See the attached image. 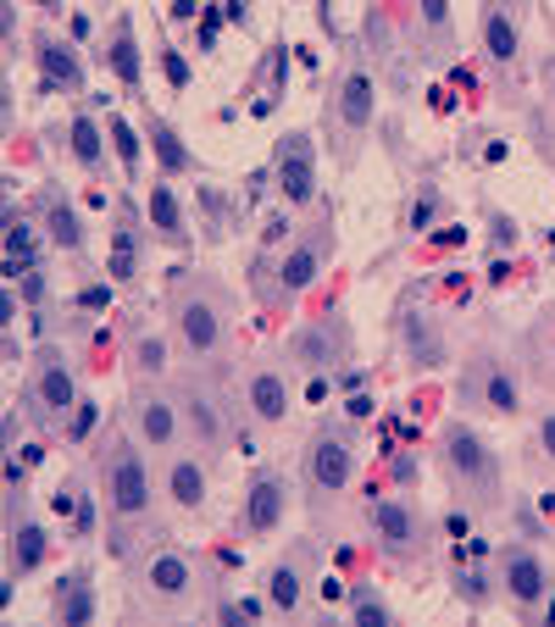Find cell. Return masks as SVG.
<instances>
[{
  "instance_id": "6da1fadb",
  "label": "cell",
  "mask_w": 555,
  "mask_h": 627,
  "mask_svg": "<svg viewBox=\"0 0 555 627\" xmlns=\"http://www.w3.org/2000/svg\"><path fill=\"white\" fill-rule=\"evenodd\" d=\"M272 184L290 206H312L317 201V145L306 128L278 139V161H272Z\"/></svg>"
},
{
  "instance_id": "7a4b0ae2",
  "label": "cell",
  "mask_w": 555,
  "mask_h": 627,
  "mask_svg": "<svg viewBox=\"0 0 555 627\" xmlns=\"http://www.w3.org/2000/svg\"><path fill=\"white\" fill-rule=\"evenodd\" d=\"M444 467L455 472V483H467V489H495L500 483V461L489 451V438L467 422H455L444 433Z\"/></svg>"
},
{
  "instance_id": "3957f363",
  "label": "cell",
  "mask_w": 555,
  "mask_h": 627,
  "mask_svg": "<svg viewBox=\"0 0 555 627\" xmlns=\"http://www.w3.org/2000/svg\"><path fill=\"white\" fill-rule=\"evenodd\" d=\"M106 500L117 511V522H134L150 511V472H145V456L117 444V456L106 461Z\"/></svg>"
},
{
  "instance_id": "277c9868",
  "label": "cell",
  "mask_w": 555,
  "mask_h": 627,
  "mask_svg": "<svg viewBox=\"0 0 555 627\" xmlns=\"http://www.w3.org/2000/svg\"><path fill=\"white\" fill-rule=\"evenodd\" d=\"M306 478L317 494H344V483L355 478V451L344 433H317L312 456H306Z\"/></svg>"
},
{
  "instance_id": "5b68a950",
  "label": "cell",
  "mask_w": 555,
  "mask_h": 627,
  "mask_svg": "<svg viewBox=\"0 0 555 627\" xmlns=\"http://www.w3.org/2000/svg\"><path fill=\"white\" fill-rule=\"evenodd\" d=\"M500 594L517 605V611H533L550 600V567L533 556V550H511L500 561Z\"/></svg>"
},
{
  "instance_id": "8992f818",
  "label": "cell",
  "mask_w": 555,
  "mask_h": 627,
  "mask_svg": "<svg viewBox=\"0 0 555 627\" xmlns=\"http://www.w3.org/2000/svg\"><path fill=\"white\" fill-rule=\"evenodd\" d=\"M34 406L50 411V417H67L78 406V384H72V367L61 362L56 350L39 355V373H34Z\"/></svg>"
},
{
  "instance_id": "52a82bcc",
  "label": "cell",
  "mask_w": 555,
  "mask_h": 627,
  "mask_svg": "<svg viewBox=\"0 0 555 627\" xmlns=\"http://www.w3.org/2000/svg\"><path fill=\"white\" fill-rule=\"evenodd\" d=\"M284 511H290V489H284V478L261 472V478L250 483V500H245V527H250V533H272L278 522H284Z\"/></svg>"
},
{
  "instance_id": "ba28073f",
  "label": "cell",
  "mask_w": 555,
  "mask_h": 627,
  "mask_svg": "<svg viewBox=\"0 0 555 627\" xmlns=\"http://www.w3.org/2000/svg\"><path fill=\"white\" fill-rule=\"evenodd\" d=\"M178 333H183V344H190L195 355H212L223 344V311L212 300H183L178 306Z\"/></svg>"
},
{
  "instance_id": "9c48e42d",
  "label": "cell",
  "mask_w": 555,
  "mask_h": 627,
  "mask_svg": "<svg viewBox=\"0 0 555 627\" xmlns=\"http://www.w3.org/2000/svg\"><path fill=\"white\" fill-rule=\"evenodd\" d=\"M322 250H328V239H322V233L301 239V244L284 255V266H278V289H284V295L312 289V284H317V273H322Z\"/></svg>"
},
{
  "instance_id": "30bf717a",
  "label": "cell",
  "mask_w": 555,
  "mask_h": 627,
  "mask_svg": "<svg viewBox=\"0 0 555 627\" xmlns=\"http://www.w3.org/2000/svg\"><path fill=\"white\" fill-rule=\"evenodd\" d=\"M373 527H378V539L389 550H417V539H422V522H417V511L406 500H378L373 505Z\"/></svg>"
},
{
  "instance_id": "8fae6325",
  "label": "cell",
  "mask_w": 555,
  "mask_h": 627,
  "mask_svg": "<svg viewBox=\"0 0 555 627\" xmlns=\"http://www.w3.org/2000/svg\"><path fill=\"white\" fill-rule=\"evenodd\" d=\"M190 583H195V572H190V561H183L178 550H156L145 561V589L156 600H183V594H190Z\"/></svg>"
},
{
  "instance_id": "7c38bea8",
  "label": "cell",
  "mask_w": 555,
  "mask_h": 627,
  "mask_svg": "<svg viewBox=\"0 0 555 627\" xmlns=\"http://www.w3.org/2000/svg\"><path fill=\"white\" fill-rule=\"evenodd\" d=\"M145 212H150V228L172 244V250H183L190 244V223H183V206H178V195H172V184L161 178V184H150V195H145Z\"/></svg>"
},
{
  "instance_id": "4fadbf2b",
  "label": "cell",
  "mask_w": 555,
  "mask_h": 627,
  "mask_svg": "<svg viewBox=\"0 0 555 627\" xmlns=\"http://www.w3.org/2000/svg\"><path fill=\"white\" fill-rule=\"evenodd\" d=\"M178 411L183 406H172L167 395H145L139 400V438L150 444V451H172V444H178Z\"/></svg>"
},
{
  "instance_id": "5bb4252c",
  "label": "cell",
  "mask_w": 555,
  "mask_h": 627,
  "mask_svg": "<svg viewBox=\"0 0 555 627\" xmlns=\"http://www.w3.org/2000/svg\"><path fill=\"white\" fill-rule=\"evenodd\" d=\"M45 78H39V95H50V89H78L83 83V67H78V50H67L61 39H39L34 45Z\"/></svg>"
},
{
  "instance_id": "9a60e30c",
  "label": "cell",
  "mask_w": 555,
  "mask_h": 627,
  "mask_svg": "<svg viewBox=\"0 0 555 627\" xmlns=\"http://www.w3.org/2000/svg\"><path fill=\"white\" fill-rule=\"evenodd\" d=\"M145 139H150V150H156V161H161V178H178V172L195 167V150L183 145V134H178L167 117H150V123H145Z\"/></svg>"
},
{
  "instance_id": "2e32d148",
  "label": "cell",
  "mask_w": 555,
  "mask_h": 627,
  "mask_svg": "<svg viewBox=\"0 0 555 627\" xmlns=\"http://www.w3.org/2000/svg\"><path fill=\"white\" fill-rule=\"evenodd\" d=\"M373 106H378L373 78H366V72H344V83H339V123L350 134H361L366 123H373Z\"/></svg>"
},
{
  "instance_id": "e0dca14e",
  "label": "cell",
  "mask_w": 555,
  "mask_h": 627,
  "mask_svg": "<svg viewBox=\"0 0 555 627\" xmlns=\"http://www.w3.org/2000/svg\"><path fill=\"white\" fill-rule=\"evenodd\" d=\"M45 556H50V533L39 522H12V578L39 572Z\"/></svg>"
},
{
  "instance_id": "ac0fdd59",
  "label": "cell",
  "mask_w": 555,
  "mask_h": 627,
  "mask_svg": "<svg viewBox=\"0 0 555 627\" xmlns=\"http://www.w3.org/2000/svg\"><path fill=\"white\" fill-rule=\"evenodd\" d=\"M484 50H489V61H517V50H522V34H517V23H511V12L500 7V0H489L484 7Z\"/></svg>"
},
{
  "instance_id": "d6986e66",
  "label": "cell",
  "mask_w": 555,
  "mask_h": 627,
  "mask_svg": "<svg viewBox=\"0 0 555 627\" xmlns=\"http://www.w3.org/2000/svg\"><path fill=\"white\" fill-rule=\"evenodd\" d=\"M95 616H101V605H95V583H89L83 572L67 578V583H61V600H56V622H61V627H89Z\"/></svg>"
},
{
  "instance_id": "ffe728a7",
  "label": "cell",
  "mask_w": 555,
  "mask_h": 627,
  "mask_svg": "<svg viewBox=\"0 0 555 627\" xmlns=\"http://www.w3.org/2000/svg\"><path fill=\"white\" fill-rule=\"evenodd\" d=\"M34 266H39V228L12 217L7 223V278H23V273H34Z\"/></svg>"
},
{
  "instance_id": "44dd1931",
  "label": "cell",
  "mask_w": 555,
  "mask_h": 627,
  "mask_svg": "<svg viewBox=\"0 0 555 627\" xmlns=\"http://www.w3.org/2000/svg\"><path fill=\"white\" fill-rule=\"evenodd\" d=\"M106 67L128 83V89H139V78H145V61H139V39H134V23L123 18L117 29H112V45H106Z\"/></svg>"
},
{
  "instance_id": "7402d4cb",
  "label": "cell",
  "mask_w": 555,
  "mask_h": 627,
  "mask_svg": "<svg viewBox=\"0 0 555 627\" xmlns=\"http://www.w3.org/2000/svg\"><path fill=\"white\" fill-rule=\"evenodd\" d=\"M245 395H250V411H256L261 422H284V417H290V384L278 378V373H256Z\"/></svg>"
},
{
  "instance_id": "603a6c76",
  "label": "cell",
  "mask_w": 555,
  "mask_h": 627,
  "mask_svg": "<svg viewBox=\"0 0 555 627\" xmlns=\"http://www.w3.org/2000/svg\"><path fill=\"white\" fill-rule=\"evenodd\" d=\"M478 395H484V406H489V411H500V417H517V411H522V389H517V378H511L500 362H489V367H484Z\"/></svg>"
},
{
  "instance_id": "cb8c5ba5",
  "label": "cell",
  "mask_w": 555,
  "mask_h": 627,
  "mask_svg": "<svg viewBox=\"0 0 555 627\" xmlns=\"http://www.w3.org/2000/svg\"><path fill=\"white\" fill-rule=\"evenodd\" d=\"M167 494H172L183 511H195V505L206 500V467H201V461H190V456L172 461V472H167Z\"/></svg>"
},
{
  "instance_id": "d4e9b609",
  "label": "cell",
  "mask_w": 555,
  "mask_h": 627,
  "mask_svg": "<svg viewBox=\"0 0 555 627\" xmlns=\"http://www.w3.org/2000/svg\"><path fill=\"white\" fill-rule=\"evenodd\" d=\"M290 350H295V362H301V367H328L333 355H339L333 333L317 328V322H312V328H295V333H290Z\"/></svg>"
},
{
  "instance_id": "484cf974",
  "label": "cell",
  "mask_w": 555,
  "mask_h": 627,
  "mask_svg": "<svg viewBox=\"0 0 555 627\" xmlns=\"http://www.w3.org/2000/svg\"><path fill=\"white\" fill-rule=\"evenodd\" d=\"M67 134H72V156H78V167L95 172V167H101V156H106V145H112V139H106V128H101L95 117H72V128H67Z\"/></svg>"
},
{
  "instance_id": "4316f807",
  "label": "cell",
  "mask_w": 555,
  "mask_h": 627,
  "mask_svg": "<svg viewBox=\"0 0 555 627\" xmlns=\"http://www.w3.org/2000/svg\"><path fill=\"white\" fill-rule=\"evenodd\" d=\"M45 228H50V239H56L61 250H83V223H78V212H72L61 195H50V206H45Z\"/></svg>"
},
{
  "instance_id": "83f0119b",
  "label": "cell",
  "mask_w": 555,
  "mask_h": 627,
  "mask_svg": "<svg viewBox=\"0 0 555 627\" xmlns=\"http://www.w3.org/2000/svg\"><path fill=\"white\" fill-rule=\"evenodd\" d=\"M267 605H272L278 616L301 611V572H295V567H278V572L267 578Z\"/></svg>"
},
{
  "instance_id": "f1b7e54d",
  "label": "cell",
  "mask_w": 555,
  "mask_h": 627,
  "mask_svg": "<svg viewBox=\"0 0 555 627\" xmlns=\"http://www.w3.org/2000/svg\"><path fill=\"white\" fill-rule=\"evenodd\" d=\"M183 411H190V422H195V438H201V444H217V438H223L217 400H206V395H190V400H183Z\"/></svg>"
},
{
  "instance_id": "f546056e",
  "label": "cell",
  "mask_w": 555,
  "mask_h": 627,
  "mask_svg": "<svg viewBox=\"0 0 555 627\" xmlns=\"http://www.w3.org/2000/svg\"><path fill=\"white\" fill-rule=\"evenodd\" d=\"M350 622H361V627H389V605L361 583V589H350Z\"/></svg>"
},
{
  "instance_id": "4dcf8cb0",
  "label": "cell",
  "mask_w": 555,
  "mask_h": 627,
  "mask_svg": "<svg viewBox=\"0 0 555 627\" xmlns=\"http://www.w3.org/2000/svg\"><path fill=\"white\" fill-rule=\"evenodd\" d=\"M106 139H112V150H117V161H123V167H139L145 139H139V128H134L128 117H112V123H106Z\"/></svg>"
},
{
  "instance_id": "1f68e13d",
  "label": "cell",
  "mask_w": 555,
  "mask_h": 627,
  "mask_svg": "<svg viewBox=\"0 0 555 627\" xmlns=\"http://www.w3.org/2000/svg\"><path fill=\"white\" fill-rule=\"evenodd\" d=\"M134 362H139V373H167V339L161 333H145L139 344H134Z\"/></svg>"
},
{
  "instance_id": "d6a6232c",
  "label": "cell",
  "mask_w": 555,
  "mask_h": 627,
  "mask_svg": "<svg viewBox=\"0 0 555 627\" xmlns=\"http://www.w3.org/2000/svg\"><path fill=\"white\" fill-rule=\"evenodd\" d=\"M134 273H139V239L117 233L112 239V278H134Z\"/></svg>"
},
{
  "instance_id": "836d02e7",
  "label": "cell",
  "mask_w": 555,
  "mask_h": 627,
  "mask_svg": "<svg viewBox=\"0 0 555 627\" xmlns=\"http://www.w3.org/2000/svg\"><path fill=\"white\" fill-rule=\"evenodd\" d=\"M495 583H500V578H489L484 567H478V572H461V578H455L461 600H473V605H489V600H495Z\"/></svg>"
},
{
  "instance_id": "e575fe53",
  "label": "cell",
  "mask_w": 555,
  "mask_h": 627,
  "mask_svg": "<svg viewBox=\"0 0 555 627\" xmlns=\"http://www.w3.org/2000/svg\"><path fill=\"white\" fill-rule=\"evenodd\" d=\"M411 355H417L422 367H433L439 355H444V339H439V333H428V328H422L417 317H411Z\"/></svg>"
},
{
  "instance_id": "d590c367",
  "label": "cell",
  "mask_w": 555,
  "mask_h": 627,
  "mask_svg": "<svg viewBox=\"0 0 555 627\" xmlns=\"http://www.w3.org/2000/svg\"><path fill=\"white\" fill-rule=\"evenodd\" d=\"M161 72H167V83H172V89H190V78H195V72H190V61H183L172 45L161 50Z\"/></svg>"
},
{
  "instance_id": "8d00e7d4",
  "label": "cell",
  "mask_w": 555,
  "mask_h": 627,
  "mask_svg": "<svg viewBox=\"0 0 555 627\" xmlns=\"http://www.w3.org/2000/svg\"><path fill=\"white\" fill-rule=\"evenodd\" d=\"M417 7H422V23L428 29H439V34L450 29V0H417Z\"/></svg>"
},
{
  "instance_id": "74e56055",
  "label": "cell",
  "mask_w": 555,
  "mask_h": 627,
  "mask_svg": "<svg viewBox=\"0 0 555 627\" xmlns=\"http://www.w3.org/2000/svg\"><path fill=\"white\" fill-rule=\"evenodd\" d=\"M67 516H72V533H95V505H89L83 494H78V505H72Z\"/></svg>"
},
{
  "instance_id": "f35d334b",
  "label": "cell",
  "mask_w": 555,
  "mask_h": 627,
  "mask_svg": "<svg viewBox=\"0 0 555 627\" xmlns=\"http://www.w3.org/2000/svg\"><path fill=\"white\" fill-rule=\"evenodd\" d=\"M89 428H95V406H89V400H78V417L67 422V433H72V438H83Z\"/></svg>"
},
{
  "instance_id": "ab89813d",
  "label": "cell",
  "mask_w": 555,
  "mask_h": 627,
  "mask_svg": "<svg viewBox=\"0 0 555 627\" xmlns=\"http://www.w3.org/2000/svg\"><path fill=\"white\" fill-rule=\"evenodd\" d=\"M217 34H223V18L206 12V18H201V50H217Z\"/></svg>"
},
{
  "instance_id": "60d3db41",
  "label": "cell",
  "mask_w": 555,
  "mask_h": 627,
  "mask_svg": "<svg viewBox=\"0 0 555 627\" xmlns=\"http://www.w3.org/2000/svg\"><path fill=\"white\" fill-rule=\"evenodd\" d=\"M539 451L555 461V411H550V417H539Z\"/></svg>"
},
{
  "instance_id": "b9f144b4",
  "label": "cell",
  "mask_w": 555,
  "mask_h": 627,
  "mask_svg": "<svg viewBox=\"0 0 555 627\" xmlns=\"http://www.w3.org/2000/svg\"><path fill=\"white\" fill-rule=\"evenodd\" d=\"M23 300H29V306H39V300H45V278H39V266H34V273H23Z\"/></svg>"
},
{
  "instance_id": "7bdbcfd3",
  "label": "cell",
  "mask_w": 555,
  "mask_h": 627,
  "mask_svg": "<svg viewBox=\"0 0 555 627\" xmlns=\"http://www.w3.org/2000/svg\"><path fill=\"white\" fill-rule=\"evenodd\" d=\"M433 212H439V201H433V195H422V201H417V212H411V228H428V217H433Z\"/></svg>"
},
{
  "instance_id": "ee69618b",
  "label": "cell",
  "mask_w": 555,
  "mask_h": 627,
  "mask_svg": "<svg viewBox=\"0 0 555 627\" xmlns=\"http://www.w3.org/2000/svg\"><path fill=\"white\" fill-rule=\"evenodd\" d=\"M18 461H23V467H39V461H45V444H23Z\"/></svg>"
},
{
  "instance_id": "f6af8a7d",
  "label": "cell",
  "mask_w": 555,
  "mask_h": 627,
  "mask_svg": "<svg viewBox=\"0 0 555 627\" xmlns=\"http://www.w3.org/2000/svg\"><path fill=\"white\" fill-rule=\"evenodd\" d=\"M78 306H89V311H101V306H106V289H83V295H78Z\"/></svg>"
},
{
  "instance_id": "bcb514c9",
  "label": "cell",
  "mask_w": 555,
  "mask_h": 627,
  "mask_svg": "<svg viewBox=\"0 0 555 627\" xmlns=\"http://www.w3.org/2000/svg\"><path fill=\"white\" fill-rule=\"evenodd\" d=\"M495 239H500V244H517V228H511V223L500 217V223H495Z\"/></svg>"
},
{
  "instance_id": "7dc6e473",
  "label": "cell",
  "mask_w": 555,
  "mask_h": 627,
  "mask_svg": "<svg viewBox=\"0 0 555 627\" xmlns=\"http://www.w3.org/2000/svg\"><path fill=\"white\" fill-rule=\"evenodd\" d=\"M317 7H322V23L333 29V7H328V0H317Z\"/></svg>"
},
{
  "instance_id": "c3c4849f",
  "label": "cell",
  "mask_w": 555,
  "mask_h": 627,
  "mask_svg": "<svg viewBox=\"0 0 555 627\" xmlns=\"http://www.w3.org/2000/svg\"><path fill=\"white\" fill-rule=\"evenodd\" d=\"M29 7H56V0H29Z\"/></svg>"
},
{
  "instance_id": "681fc988",
  "label": "cell",
  "mask_w": 555,
  "mask_h": 627,
  "mask_svg": "<svg viewBox=\"0 0 555 627\" xmlns=\"http://www.w3.org/2000/svg\"><path fill=\"white\" fill-rule=\"evenodd\" d=\"M550 89H555V72H550Z\"/></svg>"
}]
</instances>
